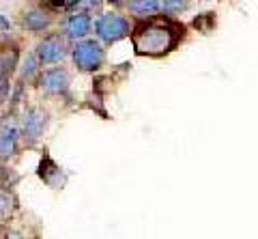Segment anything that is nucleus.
<instances>
[{
    "label": "nucleus",
    "mask_w": 258,
    "mask_h": 239,
    "mask_svg": "<svg viewBox=\"0 0 258 239\" xmlns=\"http://www.w3.org/2000/svg\"><path fill=\"white\" fill-rule=\"evenodd\" d=\"M132 41L138 54L161 56L179 43V26L170 20H151L134 30Z\"/></svg>",
    "instance_id": "obj_1"
},
{
    "label": "nucleus",
    "mask_w": 258,
    "mask_h": 239,
    "mask_svg": "<svg viewBox=\"0 0 258 239\" xmlns=\"http://www.w3.org/2000/svg\"><path fill=\"white\" fill-rule=\"evenodd\" d=\"M74 61L82 71H95L103 65L106 61V52L103 47L93 41V39H84L74 47Z\"/></svg>",
    "instance_id": "obj_2"
},
{
    "label": "nucleus",
    "mask_w": 258,
    "mask_h": 239,
    "mask_svg": "<svg viewBox=\"0 0 258 239\" xmlns=\"http://www.w3.org/2000/svg\"><path fill=\"white\" fill-rule=\"evenodd\" d=\"M159 7H164L170 13H179L189 7V0H159Z\"/></svg>",
    "instance_id": "obj_11"
},
{
    "label": "nucleus",
    "mask_w": 258,
    "mask_h": 239,
    "mask_svg": "<svg viewBox=\"0 0 258 239\" xmlns=\"http://www.w3.org/2000/svg\"><path fill=\"white\" fill-rule=\"evenodd\" d=\"M13 65H15V58L9 61V56H0V78L9 74V71L13 69Z\"/></svg>",
    "instance_id": "obj_14"
},
{
    "label": "nucleus",
    "mask_w": 258,
    "mask_h": 239,
    "mask_svg": "<svg viewBox=\"0 0 258 239\" xmlns=\"http://www.w3.org/2000/svg\"><path fill=\"white\" fill-rule=\"evenodd\" d=\"M95 30H97V37L103 39L106 43H114L129 35V22L118 13H106L97 20Z\"/></svg>",
    "instance_id": "obj_3"
},
{
    "label": "nucleus",
    "mask_w": 258,
    "mask_h": 239,
    "mask_svg": "<svg viewBox=\"0 0 258 239\" xmlns=\"http://www.w3.org/2000/svg\"><path fill=\"white\" fill-rule=\"evenodd\" d=\"M50 24H52V18L41 9H30L28 13H24V26L28 30H35L37 33V30L47 28Z\"/></svg>",
    "instance_id": "obj_8"
},
{
    "label": "nucleus",
    "mask_w": 258,
    "mask_h": 239,
    "mask_svg": "<svg viewBox=\"0 0 258 239\" xmlns=\"http://www.w3.org/2000/svg\"><path fill=\"white\" fill-rule=\"evenodd\" d=\"M37 54L41 63H60L67 56V43H64V39L60 35H50L41 41Z\"/></svg>",
    "instance_id": "obj_4"
},
{
    "label": "nucleus",
    "mask_w": 258,
    "mask_h": 239,
    "mask_svg": "<svg viewBox=\"0 0 258 239\" xmlns=\"http://www.w3.org/2000/svg\"><path fill=\"white\" fill-rule=\"evenodd\" d=\"M93 30V22L86 13H76L64 22V35L71 39H84L86 35H91Z\"/></svg>",
    "instance_id": "obj_7"
},
{
    "label": "nucleus",
    "mask_w": 258,
    "mask_h": 239,
    "mask_svg": "<svg viewBox=\"0 0 258 239\" xmlns=\"http://www.w3.org/2000/svg\"><path fill=\"white\" fill-rule=\"evenodd\" d=\"M18 140H20V132L15 130V127L7 130L3 136H0V157L13 155L15 149H18Z\"/></svg>",
    "instance_id": "obj_10"
},
{
    "label": "nucleus",
    "mask_w": 258,
    "mask_h": 239,
    "mask_svg": "<svg viewBox=\"0 0 258 239\" xmlns=\"http://www.w3.org/2000/svg\"><path fill=\"white\" fill-rule=\"evenodd\" d=\"M41 86L45 93H62L69 86V74L60 67L45 69L41 76Z\"/></svg>",
    "instance_id": "obj_5"
},
{
    "label": "nucleus",
    "mask_w": 258,
    "mask_h": 239,
    "mask_svg": "<svg viewBox=\"0 0 258 239\" xmlns=\"http://www.w3.org/2000/svg\"><path fill=\"white\" fill-rule=\"evenodd\" d=\"M7 203H11L9 192H0V218H7L11 213V207H7Z\"/></svg>",
    "instance_id": "obj_12"
},
{
    "label": "nucleus",
    "mask_w": 258,
    "mask_h": 239,
    "mask_svg": "<svg viewBox=\"0 0 258 239\" xmlns=\"http://www.w3.org/2000/svg\"><path fill=\"white\" fill-rule=\"evenodd\" d=\"M71 7H74V9H78V13H80V9L95 11V9H97V3H95V0H74V3H71Z\"/></svg>",
    "instance_id": "obj_13"
},
{
    "label": "nucleus",
    "mask_w": 258,
    "mask_h": 239,
    "mask_svg": "<svg viewBox=\"0 0 258 239\" xmlns=\"http://www.w3.org/2000/svg\"><path fill=\"white\" fill-rule=\"evenodd\" d=\"M0 35H11V22H9V18L7 15H3L0 13Z\"/></svg>",
    "instance_id": "obj_15"
},
{
    "label": "nucleus",
    "mask_w": 258,
    "mask_h": 239,
    "mask_svg": "<svg viewBox=\"0 0 258 239\" xmlns=\"http://www.w3.org/2000/svg\"><path fill=\"white\" fill-rule=\"evenodd\" d=\"M129 11L138 18H149L159 11V0H129Z\"/></svg>",
    "instance_id": "obj_9"
},
{
    "label": "nucleus",
    "mask_w": 258,
    "mask_h": 239,
    "mask_svg": "<svg viewBox=\"0 0 258 239\" xmlns=\"http://www.w3.org/2000/svg\"><path fill=\"white\" fill-rule=\"evenodd\" d=\"M45 127H47V114L43 110L35 108V110H30L26 121H24V136L28 138V142H35L37 138L43 136Z\"/></svg>",
    "instance_id": "obj_6"
}]
</instances>
